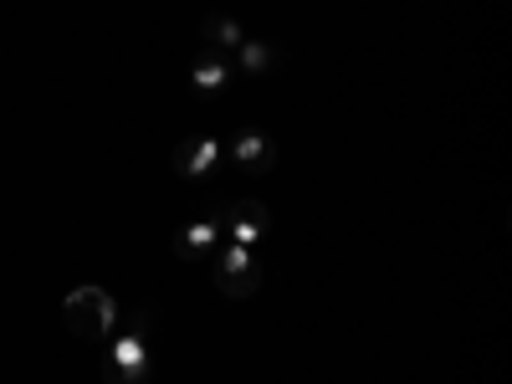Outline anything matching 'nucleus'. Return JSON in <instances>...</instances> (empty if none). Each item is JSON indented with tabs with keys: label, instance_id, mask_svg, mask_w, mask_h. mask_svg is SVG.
I'll return each mask as SVG.
<instances>
[{
	"label": "nucleus",
	"instance_id": "obj_3",
	"mask_svg": "<svg viewBox=\"0 0 512 384\" xmlns=\"http://www.w3.org/2000/svg\"><path fill=\"white\" fill-rule=\"evenodd\" d=\"M210 277H216V287H221L226 297L246 303V297L262 292V282H267V262H262V256H251L246 246H226L221 256H210Z\"/></svg>",
	"mask_w": 512,
	"mask_h": 384
},
{
	"label": "nucleus",
	"instance_id": "obj_1",
	"mask_svg": "<svg viewBox=\"0 0 512 384\" xmlns=\"http://www.w3.org/2000/svg\"><path fill=\"white\" fill-rule=\"evenodd\" d=\"M103 344V384H149V313H134Z\"/></svg>",
	"mask_w": 512,
	"mask_h": 384
},
{
	"label": "nucleus",
	"instance_id": "obj_4",
	"mask_svg": "<svg viewBox=\"0 0 512 384\" xmlns=\"http://www.w3.org/2000/svg\"><path fill=\"white\" fill-rule=\"evenodd\" d=\"M221 159H231L236 175H246V180H267L277 169V144L262 134V128H231Z\"/></svg>",
	"mask_w": 512,
	"mask_h": 384
},
{
	"label": "nucleus",
	"instance_id": "obj_5",
	"mask_svg": "<svg viewBox=\"0 0 512 384\" xmlns=\"http://www.w3.org/2000/svg\"><path fill=\"white\" fill-rule=\"evenodd\" d=\"M221 231H231V246H262L267 231H272V210L256 195H236L226 205V226Z\"/></svg>",
	"mask_w": 512,
	"mask_h": 384
},
{
	"label": "nucleus",
	"instance_id": "obj_2",
	"mask_svg": "<svg viewBox=\"0 0 512 384\" xmlns=\"http://www.w3.org/2000/svg\"><path fill=\"white\" fill-rule=\"evenodd\" d=\"M62 313H67L72 338H82V344H103V338L118 328V303H113V292L98 287V282L72 287L67 303H62Z\"/></svg>",
	"mask_w": 512,
	"mask_h": 384
},
{
	"label": "nucleus",
	"instance_id": "obj_9",
	"mask_svg": "<svg viewBox=\"0 0 512 384\" xmlns=\"http://www.w3.org/2000/svg\"><path fill=\"white\" fill-rule=\"evenodd\" d=\"M236 77V62H226V57H210V52H200L195 57V67H190V93L195 98H216L221 88H226V82Z\"/></svg>",
	"mask_w": 512,
	"mask_h": 384
},
{
	"label": "nucleus",
	"instance_id": "obj_7",
	"mask_svg": "<svg viewBox=\"0 0 512 384\" xmlns=\"http://www.w3.org/2000/svg\"><path fill=\"white\" fill-rule=\"evenodd\" d=\"M216 246H221V221L210 216V210L175 236V256H180V262H210V256H216Z\"/></svg>",
	"mask_w": 512,
	"mask_h": 384
},
{
	"label": "nucleus",
	"instance_id": "obj_6",
	"mask_svg": "<svg viewBox=\"0 0 512 384\" xmlns=\"http://www.w3.org/2000/svg\"><path fill=\"white\" fill-rule=\"evenodd\" d=\"M169 164H175V175H180V180H205L210 169L221 164V144L210 139V134H190V139H180V144H175Z\"/></svg>",
	"mask_w": 512,
	"mask_h": 384
},
{
	"label": "nucleus",
	"instance_id": "obj_10",
	"mask_svg": "<svg viewBox=\"0 0 512 384\" xmlns=\"http://www.w3.org/2000/svg\"><path fill=\"white\" fill-rule=\"evenodd\" d=\"M282 52L267 47V41H241V52H236V72H251V77H262V72H277Z\"/></svg>",
	"mask_w": 512,
	"mask_h": 384
},
{
	"label": "nucleus",
	"instance_id": "obj_8",
	"mask_svg": "<svg viewBox=\"0 0 512 384\" xmlns=\"http://www.w3.org/2000/svg\"><path fill=\"white\" fill-rule=\"evenodd\" d=\"M241 26H236V16H205L200 21V52H210V57H226V62H236V52H241Z\"/></svg>",
	"mask_w": 512,
	"mask_h": 384
}]
</instances>
